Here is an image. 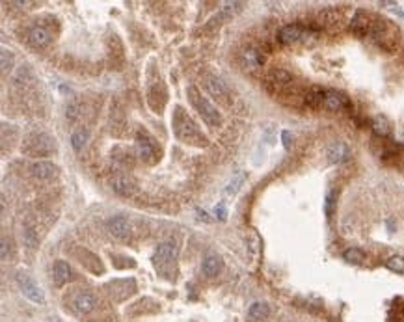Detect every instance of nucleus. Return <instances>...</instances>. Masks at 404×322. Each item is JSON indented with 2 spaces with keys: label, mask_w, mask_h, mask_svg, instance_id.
Returning a JSON list of instances; mask_svg holds the SVG:
<instances>
[{
  "label": "nucleus",
  "mask_w": 404,
  "mask_h": 322,
  "mask_svg": "<svg viewBox=\"0 0 404 322\" xmlns=\"http://www.w3.org/2000/svg\"><path fill=\"white\" fill-rule=\"evenodd\" d=\"M171 125H173V132L181 142L190 143V145H198V147H203L207 145V138L200 129L198 125L192 121V118L183 110L181 107H175L173 110V116H171Z\"/></svg>",
  "instance_id": "1"
},
{
  "label": "nucleus",
  "mask_w": 404,
  "mask_h": 322,
  "mask_svg": "<svg viewBox=\"0 0 404 322\" xmlns=\"http://www.w3.org/2000/svg\"><path fill=\"white\" fill-rule=\"evenodd\" d=\"M186 95L190 99L192 107L196 108V112L202 116L203 121H205L209 127H218V125L222 123V116H220L218 108L214 107L207 97H203L202 93H200V90H198L194 84H190V86L186 88Z\"/></svg>",
  "instance_id": "2"
},
{
  "label": "nucleus",
  "mask_w": 404,
  "mask_h": 322,
  "mask_svg": "<svg viewBox=\"0 0 404 322\" xmlns=\"http://www.w3.org/2000/svg\"><path fill=\"white\" fill-rule=\"evenodd\" d=\"M54 151V140L47 132H32L23 143V153L30 156H47Z\"/></svg>",
  "instance_id": "3"
},
{
  "label": "nucleus",
  "mask_w": 404,
  "mask_h": 322,
  "mask_svg": "<svg viewBox=\"0 0 404 322\" xmlns=\"http://www.w3.org/2000/svg\"><path fill=\"white\" fill-rule=\"evenodd\" d=\"M371 37L380 48L393 50L399 43V30L389 21H376L371 30Z\"/></svg>",
  "instance_id": "4"
},
{
  "label": "nucleus",
  "mask_w": 404,
  "mask_h": 322,
  "mask_svg": "<svg viewBox=\"0 0 404 322\" xmlns=\"http://www.w3.org/2000/svg\"><path fill=\"white\" fill-rule=\"evenodd\" d=\"M136 155L140 160L147 162V164H155L158 158V147L155 138L147 131H138L136 134Z\"/></svg>",
  "instance_id": "5"
},
{
  "label": "nucleus",
  "mask_w": 404,
  "mask_h": 322,
  "mask_svg": "<svg viewBox=\"0 0 404 322\" xmlns=\"http://www.w3.org/2000/svg\"><path fill=\"white\" fill-rule=\"evenodd\" d=\"M175 259H177V242L173 239H168L162 244H158V248L153 253V264L160 272H166V266L175 262Z\"/></svg>",
  "instance_id": "6"
},
{
  "label": "nucleus",
  "mask_w": 404,
  "mask_h": 322,
  "mask_svg": "<svg viewBox=\"0 0 404 322\" xmlns=\"http://www.w3.org/2000/svg\"><path fill=\"white\" fill-rule=\"evenodd\" d=\"M17 283L21 287V292H23L30 302L39 304V306L45 304V294H43V291L39 289V285H37L36 281H34L28 274L19 272V274H17Z\"/></svg>",
  "instance_id": "7"
},
{
  "label": "nucleus",
  "mask_w": 404,
  "mask_h": 322,
  "mask_svg": "<svg viewBox=\"0 0 404 322\" xmlns=\"http://www.w3.org/2000/svg\"><path fill=\"white\" fill-rule=\"evenodd\" d=\"M105 289L114 302H123L136 292V283H134V279H114V281L107 283Z\"/></svg>",
  "instance_id": "8"
},
{
  "label": "nucleus",
  "mask_w": 404,
  "mask_h": 322,
  "mask_svg": "<svg viewBox=\"0 0 404 322\" xmlns=\"http://www.w3.org/2000/svg\"><path fill=\"white\" fill-rule=\"evenodd\" d=\"M107 229H108V233L118 240H127L131 237V231H132L129 218H125V216H121V215L112 216V218L107 222Z\"/></svg>",
  "instance_id": "9"
},
{
  "label": "nucleus",
  "mask_w": 404,
  "mask_h": 322,
  "mask_svg": "<svg viewBox=\"0 0 404 322\" xmlns=\"http://www.w3.org/2000/svg\"><path fill=\"white\" fill-rule=\"evenodd\" d=\"M95 307H97V298L93 292L80 291V292L75 294V298H73V309L77 311L78 315H90Z\"/></svg>",
  "instance_id": "10"
},
{
  "label": "nucleus",
  "mask_w": 404,
  "mask_h": 322,
  "mask_svg": "<svg viewBox=\"0 0 404 322\" xmlns=\"http://www.w3.org/2000/svg\"><path fill=\"white\" fill-rule=\"evenodd\" d=\"M306 28L300 26V24H287L283 26L280 32H278V41L283 43V45H293L298 41H304L306 39Z\"/></svg>",
  "instance_id": "11"
},
{
  "label": "nucleus",
  "mask_w": 404,
  "mask_h": 322,
  "mask_svg": "<svg viewBox=\"0 0 404 322\" xmlns=\"http://www.w3.org/2000/svg\"><path fill=\"white\" fill-rule=\"evenodd\" d=\"M373 26H374V23H373V19H371L365 12H356V15H354L352 21H350V30H352V34H356V36H359V37L371 36Z\"/></svg>",
  "instance_id": "12"
},
{
  "label": "nucleus",
  "mask_w": 404,
  "mask_h": 322,
  "mask_svg": "<svg viewBox=\"0 0 404 322\" xmlns=\"http://www.w3.org/2000/svg\"><path fill=\"white\" fill-rule=\"evenodd\" d=\"M30 173L36 177L37 181H50L52 177H56L58 173V166L48 162V160H37L30 166Z\"/></svg>",
  "instance_id": "13"
},
{
  "label": "nucleus",
  "mask_w": 404,
  "mask_h": 322,
  "mask_svg": "<svg viewBox=\"0 0 404 322\" xmlns=\"http://www.w3.org/2000/svg\"><path fill=\"white\" fill-rule=\"evenodd\" d=\"M350 107L348 97L341 92H326V99H324V108L330 112H341L345 108Z\"/></svg>",
  "instance_id": "14"
},
{
  "label": "nucleus",
  "mask_w": 404,
  "mask_h": 322,
  "mask_svg": "<svg viewBox=\"0 0 404 322\" xmlns=\"http://www.w3.org/2000/svg\"><path fill=\"white\" fill-rule=\"evenodd\" d=\"M112 188H114V192L119 194V196L129 198V196H132V194L136 192V184H134V181H132L129 175H116V177L112 179Z\"/></svg>",
  "instance_id": "15"
},
{
  "label": "nucleus",
  "mask_w": 404,
  "mask_h": 322,
  "mask_svg": "<svg viewBox=\"0 0 404 322\" xmlns=\"http://www.w3.org/2000/svg\"><path fill=\"white\" fill-rule=\"evenodd\" d=\"M266 80H268V84H272L276 88H281L283 90V88H289L293 84V75L289 71H285V69H281V67H272L268 71Z\"/></svg>",
  "instance_id": "16"
},
{
  "label": "nucleus",
  "mask_w": 404,
  "mask_h": 322,
  "mask_svg": "<svg viewBox=\"0 0 404 322\" xmlns=\"http://www.w3.org/2000/svg\"><path fill=\"white\" fill-rule=\"evenodd\" d=\"M71 279V266L65 261H56L52 266V283L54 287H63Z\"/></svg>",
  "instance_id": "17"
},
{
  "label": "nucleus",
  "mask_w": 404,
  "mask_h": 322,
  "mask_svg": "<svg viewBox=\"0 0 404 322\" xmlns=\"http://www.w3.org/2000/svg\"><path fill=\"white\" fill-rule=\"evenodd\" d=\"M28 43L36 48H45L50 43V34H48L47 28L43 26H34L30 32H28Z\"/></svg>",
  "instance_id": "18"
},
{
  "label": "nucleus",
  "mask_w": 404,
  "mask_h": 322,
  "mask_svg": "<svg viewBox=\"0 0 404 322\" xmlns=\"http://www.w3.org/2000/svg\"><path fill=\"white\" fill-rule=\"evenodd\" d=\"M202 270L207 277H216V276L222 272V257L216 255V253H209V255L203 259Z\"/></svg>",
  "instance_id": "19"
},
{
  "label": "nucleus",
  "mask_w": 404,
  "mask_h": 322,
  "mask_svg": "<svg viewBox=\"0 0 404 322\" xmlns=\"http://www.w3.org/2000/svg\"><path fill=\"white\" fill-rule=\"evenodd\" d=\"M270 317V306L266 302H255L248 309V322H266Z\"/></svg>",
  "instance_id": "20"
},
{
  "label": "nucleus",
  "mask_w": 404,
  "mask_h": 322,
  "mask_svg": "<svg viewBox=\"0 0 404 322\" xmlns=\"http://www.w3.org/2000/svg\"><path fill=\"white\" fill-rule=\"evenodd\" d=\"M348 147L343 142H335L328 147V160L333 164H339V162H345L348 158Z\"/></svg>",
  "instance_id": "21"
},
{
  "label": "nucleus",
  "mask_w": 404,
  "mask_h": 322,
  "mask_svg": "<svg viewBox=\"0 0 404 322\" xmlns=\"http://www.w3.org/2000/svg\"><path fill=\"white\" fill-rule=\"evenodd\" d=\"M242 60H244V65L248 69H257L264 63V56L255 48H248V50L242 52Z\"/></svg>",
  "instance_id": "22"
},
{
  "label": "nucleus",
  "mask_w": 404,
  "mask_h": 322,
  "mask_svg": "<svg viewBox=\"0 0 404 322\" xmlns=\"http://www.w3.org/2000/svg\"><path fill=\"white\" fill-rule=\"evenodd\" d=\"M324 99H326V92H322V90H319V88H313L311 92L306 93V97H304V103H306V107L317 110V108L324 107Z\"/></svg>",
  "instance_id": "23"
},
{
  "label": "nucleus",
  "mask_w": 404,
  "mask_h": 322,
  "mask_svg": "<svg viewBox=\"0 0 404 322\" xmlns=\"http://www.w3.org/2000/svg\"><path fill=\"white\" fill-rule=\"evenodd\" d=\"M207 82H205V86H207V90H209V93L214 97H227V88L226 84L222 82L218 77H207L205 78Z\"/></svg>",
  "instance_id": "24"
},
{
  "label": "nucleus",
  "mask_w": 404,
  "mask_h": 322,
  "mask_svg": "<svg viewBox=\"0 0 404 322\" xmlns=\"http://www.w3.org/2000/svg\"><path fill=\"white\" fill-rule=\"evenodd\" d=\"M343 19V13L337 12V10H324V12L319 15V23L321 26H332V24H337Z\"/></svg>",
  "instance_id": "25"
},
{
  "label": "nucleus",
  "mask_w": 404,
  "mask_h": 322,
  "mask_svg": "<svg viewBox=\"0 0 404 322\" xmlns=\"http://www.w3.org/2000/svg\"><path fill=\"white\" fill-rule=\"evenodd\" d=\"M373 131H374L376 136L388 138V136H389V132H391V129H389V121L386 120L384 116H376V118L373 120Z\"/></svg>",
  "instance_id": "26"
},
{
  "label": "nucleus",
  "mask_w": 404,
  "mask_h": 322,
  "mask_svg": "<svg viewBox=\"0 0 404 322\" xmlns=\"http://www.w3.org/2000/svg\"><path fill=\"white\" fill-rule=\"evenodd\" d=\"M86 142H88V131L80 129V131H77V132H73L71 134V145H73V149H75L77 153H80V151H82Z\"/></svg>",
  "instance_id": "27"
},
{
  "label": "nucleus",
  "mask_w": 404,
  "mask_h": 322,
  "mask_svg": "<svg viewBox=\"0 0 404 322\" xmlns=\"http://www.w3.org/2000/svg\"><path fill=\"white\" fill-rule=\"evenodd\" d=\"M343 259L346 262H352V264H361V262L365 261V253L359 250V248H348L343 253Z\"/></svg>",
  "instance_id": "28"
},
{
  "label": "nucleus",
  "mask_w": 404,
  "mask_h": 322,
  "mask_svg": "<svg viewBox=\"0 0 404 322\" xmlns=\"http://www.w3.org/2000/svg\"><path fill=\"white\" fill-rule=\"evenodd\" d=\"M386 266H388L391 272H395V274H404V257H401V255H393V257H389V259L386 261Z\"/></svg>",
  "instance_id": "29"
},
{
  "label": "nucleus",
  "mask_w": 404,
  "mask_h": 322,
  "mask_svg": "<svg viewBox=\"0 0 404 322\" xmlns=\"http://www.w3.org/2000/svg\"><path fill=\"white\" fill-rule=\"evenodd\" d=\"M244 179H246L244 171H238V173H235V177H233V179H231V183L227 184V188H226L227 194H237L238 188H240V184L244 183Z\"/></svg>",
  "instance_id": "30"
},
{
  "label": "nucleus",
  "mask_w": 404,
  "mask_h": 322,
  "mask_svg": "<svg viewBox=\"0 0 404 322\" xmlns=\"http://www.w3.org/2000/svg\"><path fill=\"white\" fill-rule=\"evenodd\" d=\"M335 205H337V194H335V192H328L326 203H324V211H326V216H328V218H332L333 213H335Z\"/></svg>",
  "instance_id": "31"
},
{
  "label": "nucleus",
  "mask_w": 404,
  "mask_h": 322,
  "mask_svg": "<svg viewBox=\"0 0 404 322\" xmlns=\"http://www.w3.org/2000/svg\"><path fill=\"white\" fill-rule=\"evenodd\" d=\"M0 58H2V73H8L10 69H12V63H13L12 52H10V50H6V48H2Z\"/></svg>",
  "instance_id": "32"
},
{
  "label": "nucleus",
  "mask_w": 404,
  "mask_h": 322,
  "mask_svg": "<svg viewBox=\"0 0 404 322\" xmlns=\"http://www.w3.org/2000/svg\"><path fill=\"white\" fill-rule=\"evenodd\" d=\"M24 242H26V246L28 248H36L37 246V237H36V233L32 231V229H24Z\"/></svg>",
  "instance_id": "33"
},
{
  "label": "nucleus",
  "mask_w": 404,
  "mask_h": 322,
  "mask_svg": "<svg viewBox=\"0 0 404 322\" xmlns=\"http://www.w3.org/2000/svg\"><path fill=\"white\" fill-rule=\"evenodd\" d=\"M281 142H283V147H285L287 151L293 147V134L289 131H283L281 132Z\"/></svg>",
  "instance_id": "34"
},
{
  "label": "nucleus",
  "mask_w": 404,
  "mask_h": 322,
  "mask_svg": "<svg viewBox=\"0 0 404 322\" xmlns=\"http://www.w3.org/2000/svg\"><path fill=\"white\" fill-rule=\"evenodd\" d=\"M214 215L218 216L220 220H226V218H227V209H226V205H224V203H218V205L214 207Z\"/></svg>",
  "instance_id": "35"
},
{
  "label": "nucleus",
  "mask_w": 404,
  "mask_h": 322,
  "mask_svg": "<svg viewBox=\"0 0 404 322\" xmlns=\"http://www.w3.org/2000/svg\"><path fill=\"white\" fill-rule=\"evenodd\" d=\"M8 259V240L2 239V261Z\"/></svg>",
  "instance_id": "36"
},
{
  "label": "nucleus",
  "mask_w": 404,
  "mask_h": 322,
  "mask_svg": "<svg viewBox=\"0 0 404 322\" xmlns=\"http://www.w3.org/2000/svg\"><path fill=\"white\" fill-rule=\"evenodd\" d=\"M47 322H62L60 319H47Z\"/></svg>",
  "instance_id": "37"
}]
</instances>
